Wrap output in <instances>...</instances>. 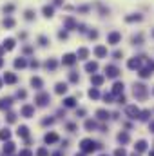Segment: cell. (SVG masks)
I'll return each instance as SVG.
<instances>
[{
	"label": "cell",
	"instance_id": "obj_41",
	"mask_svg": "<svg viewBox=\"0 0 154 156\" xmlns=\"http://www.w3.org/2000/svg\"><path fill=\"white\" fill-rule=\"evenodd\" d=\"M13 9H15V5H11V4L9 5H4V13H11Z\"/></svg>",
	"mask_w": 154,
	"mask_h": 156
},
{
	"label": "cell",
	"instance_id": "obj_38",
	"mask_svg": "<svg viewBox=\"0 0 154 156\" xmlns=\"http://www.w3.org/2000/svg\"><path fill=\"white\" fill-rule=\"evenodd\" d=\"M25 18H27V20H33V18H34V13H33L31 9H27V11H25Z\"/></svg>",
	"mask_w": 154,
	"mask_h": 156
},
{
	"label": "cell",
	"instance_id": "obj_9",
	"mask_svg": "<svg viewBox=\"0 0 154 156\" xmlns=\"http://www.w3.org/2000/svg\"><path fill=\"white\" fill-rule=\"evenodd\" d=\"M44 140H45V144H54V142H58V134L56 133H47Z\"/></svg>",
	"mask_w": 154,
	"mask_h": 156
},
{
	"label": "cell",
	"instance_id": "obj_17",
	"mask_svg": "<svg viewBox=\"0 0 154 156\" xmlns=\"http://www.w3.org/2000/svg\"><path fill=\"white\" fill-rule=\"evenodd\" d=\"M98 69V64L96 62H89V64H85V71H89V73H94Z\"/></svg>",
	"mask_w": 154,
	"mask_h": 156
},
{
	"label": "cell",
	"instance_id": "obj_16",
	"mask_svg": "<svg viewBox=\"0 0 154 156\" xmlns=\"http://www.w3.org/2000/svg\"><path fill=\"white\" fill-rule=\"evenodd\" d=\"M13 47H15V40H13V38H7V40H4V49L11 51Z\"/></svg>",
	"mask_w": 154,
	"mask_h": 156
},
{
	"label": "cell",
	"instance_id": "obj_4",
	"mask_svg": "<svg viewBox=\"0 0 154 156\" xmlns=\"http://www.w3.org/2000/svg\"><path fill=\"white\" fill-rule=\"evenodd\" d=\"M125 113H127L129 118H140V109H138L136 105H129V107L125 109Z\"/></svg>",
	"mask_w": 154,
	"mask_h": 156
},
{
	"label": "cell",
	"instance_id": "obj_27",
	"mask_svg": "<svg viewBox=\"0 0 154 156\" xmlns=\"http://www.w3.org/2000/svg\"><path fill=\"white\" fill-rule=\"evenodd\" d=\"M31 85L36 87V89H40V87H42V80H40V78H31Z\"/></svg>",
	"mask_w": 154,
	"mask_h": 156
},
{
	"label": "cell",
	"instance_id": "obj_28",
	"mask_svg": "<svg viewBox=\"0 0 154 156\" xmlns=\"http://www.w3.org/2000/svg\"><path fill=\"white\" fill-rule=\"evenodd\" d=\"M74 104H76L74 98H65V100H64V105H65V107H74Z\"/></svg>",
	"mask_w": 154,
	"mask_h": 156
},
{
	"label": "cell",
	"instance_id": "obj_29",
	"mask_svg": "<svg viewBox=\"0 0 154 156\" xmlns=\"http://www.w3.org/2000/svg\"><path fill=\"white\" fill-rule=\"evenodd\" d=\"M53 11H54V9H53L51 5H45V7H44V15H45L47 18H49V16H53Z\"/></svg>",
	"mask_w": 154,
	"mask_h": 156
},
{
	"label": "cell",
	"instance_id": "obj_48",
	"mask_svg": "<svg viewBox=\"0 0 154 156\" xmlns=\"http://www.w3.org/2000/svg\"><path fill=\"white\" fill-rule=\"evenodd\" d=\"M89 38H98V33H96V31H91V33H89Z\"/></svg>",
	"mask_w": 154,
	"mask_h": 156
},
{
	"label": "cell",
	"instance_id": "obj_60",
	"mask_svg": "<svg viewBox=\"0 0 154 156\" xmlns=\"http://www.w3.org/2000/svg\"><path fill=\"white\" fill-rule=\"evenodd\" d=\"M152 93H154V91H152Z\"/></svg>",
	"mask_w": 154,
	"mask_h": 156
},
{
	"label": "cell",
	"instance_id": "obj_35",
	"mask_svg": "<svg viewBox=\"0 0 154 156\" xmlns=\"http://www.w3.org/2000/svg\"><path fill=\"white\" fill-rule=\"evenodd\" d=\"M15 67H25V60H24V58L15 60Z\"/></svg>",
	"mask_w": 154,
	"mask_h": 156
},
{
	"label": "cell",
	"instance_id": "obj_8",
	"mask_svg": "<svg viewBox=\"0 0 154 156\" xmlns=\"http://www.w3.org/2000/svg\"><path fill=\"white\" fill-rule=\"evenodd\" d=\"M33 115H34V107H33V105H24V107H22V116L31 118Z\"/></svg>",
	"mask_w": 154,
	"mask_h": 156
},
{
	"label": "cell",
	"instance_id": "obj_21",
	"mask_svg": "<svg viewBox=\"0 0 154 156\" xmlns=\"http://www.w3.org/2000/svg\"><path fill=\"white\" fill-rule=\"evenodd\" d=\"M142 42H143V35H140V33H138V35H134V36H133V44H134V45H140Z\"/></svg>",
	"mask_w": 154,
	"mask_h": 156
},
{
	"label": "cell",
	"instance_id": "obj_22",
	"mask_svg": "<svg viewBox=\"0 0 154 156\" xmlns=\"http://www.w3.org/2000/svg\"><path fill=\"white\" fill-rule=\"evenodd\" d=\"M76 56H78L80 60H85V58L89 56V51H87V49H80V51L76 53Z\"/></svg>",
	"mask_w": 154,
	"mask_h": 156
},
{
	"label": "cell",
	"instance_id": "obj_39",
	"mask_svg": "<svg viewBox=\"0 0 154 156\" xmlns=\"http://www.w3.org/2000/svg\"><path fill=\"white\" fill-rule=\"evenodd\" d=\"M114 156H127V153H125V149H116Z\"/></svg>",
	"mask_w": 154,
	"mask_h": 156
},
{
	"label": "cell",
	"instance_id": "obj_18",
	"mask_svg": "<svg viewBox=\"0 0 154 156\" xmlns=\"http://www.w3.org/2000/svg\"><path fill=\"white\" fill-rule=\"evenodd\" d=\"M145 149H147V142H145V140H140V142L136 144V151H138V153H143Z\"/></svg>",
	"mask_w": 154,
	"mask_h": 156
},
{
	"label": "cell",
	"instance_id": "obj_20",
	"mask_svg": "<svg viewBox=\"0 0 154 156\" xmlns=\"http://www.w3.org/2000/svg\"><path fill=\"white\" fill-rule=\"evenodd\" d=\"M96 116H98L100 120H107V118H109V113H107L105 109H100V111H96Z\"/></svg>",
	"mask_w": 154,
	"mask_h": 156
},
{
	"label": "cell",
	"instance_id": "obj_53",
	"mask_svg": "<svg viewBox=\"0 0 154 156\" xmlns=\"http://www.w3.org/2000/svg\"><path fill=\"white\" fill-rule=\"evenodd\" d=\"M53 156H62V153H54Z\"/></svg>",
	"mask_w": 154,
	"mask_h": 156
},
{
	"label": "cell",
	"instance_id": "obj_42",
	"mask_svg": "<svg viewBox=\"0 0 154 156\" xmlns=\"http://www.w3.org/2000/svg\"><path fill=\"white\" fill-rule=\"evenodd\" d=\"M58 38H60V40H65V38H67V33H65V31H60V33H58Z\"/></svg>",
	"mask_w": 154,
	"mask_h": 156
},
{
	"label": "cell",
	"instance_id": "obj_40",
	"mask_svg": "<svg viewBox=\"0 0 154 156\" xmlns=\"http://www.w3.org/2000/svg\"><path fill=\"white\" fill-rule=\"evenodd\" d=\"M15 120H16V115H15V113H9V115H7V122H11V124H13Z\"/></svg>",
	"mask_w": 154,
	"mask_h": 156
},
{
	"label": "cell",
	"instance_id": "obj_15",
	"mask_svg": "<svg viewBox=\"0 0 154 156\" xmlns=\"http://www.w3.org/2000/svg\"><path fill=\"white\" fill-rule=\"evenodd\" d=\"M13 151H15V144H11V142H7V144H5V145H4V154H11V153H13Z\"/></svg>",
	"mask_w": 154,
	"mask_h": 156
},
{
	"label": "cell",
	"instance_id": "obj_52",
	"mask_svg": "<svg viewBox=\"0 0 154 156\" xmlns=\"http://www.w3.org/2000/svg\"><path fill=\"white\" fill-rule=\"evenodd\" d=\"M149 129H151V131H152V133H154V122H152V124H151V125H149Z\"/></svg>",
	"mask_w": 154,
	"mask_h": 156
},
{
	"label": "cell",
	"instance_id": "obj_5",
	"mask_svg": "<svg viewBox=\"0 0 154 156\" xmlns=\"http://www.w3.org/2000/svg\"><path fill=\"white\" fill-rule=\"evenodd\" d=\"M127 65H129V69H140V67H142V56H134V58H131Z\"/></svg>",
	"mask_w": 154,
	"mask_h": 156
},
{
	"label": "cell",
	"instance_id": "obj_24",
	"mask_svg": "<svg viewBox=\"0 0 154 156\" xmlns=\"http://www.w3.org/2000/svg\"><path fill=\"white\" fill-rule=\"evenodd\" d=\"M118 142H120V144H127V142H129V134H127V133H120V134H118Z\"/></svg>",
	"mask_w": 154,
	"mask_h": 156
},
{
	"label": "cell",
	"instance_id": "obj_30",
	"mask_svg": "<svg viewBox=\"0 0 154 156\" xmlns=\"http://www.w3.org/2000/svg\"><path fill=\"white\" fill-rule=\"evenodd\" d=\"M2 24H4V27H13V25H15V20H13V18H4Z\"/></svg>",
	"mask_w": 154,
	"mask_h": 156
},
{
	"label": "cell",
	"instance_id": "obj_23",
	"mask_svg": "<svg viewBox=\"0 0 154 156\" xmlns=\"http://www.w3.org/2000/svg\"><path fill=\"white\" fill-rule=\"evenodd\" d=\"M45 67H47L49 71H54V69H56V60H53V58L47 60V62H45Z\"/></svg>",
	"mask_w": 154,
	"mask_h": 156
},
{
	"label": "cell",
	"instance_id": "obj_12",
	"mask_svg": "<svg viewBox=\"0 0 154 156\" xmlns=\"http://www.w3.org/2000/svg\"><path fill=\"white\" fill-rule=\"evenodd\" d=\"M4 82H5V84H15V82H16V76H15L13 73H5V75H4Z\"/></svg>",
	"mask_w": 154,
	"mask_h": 156
},
{
	"label": "cell",
	"instance_id": "obj_11",
	"mask_svg": "<svg viewBox=\"0 0 154 156\" xmlns=\"http://www.w3.org/2000/svg\"><path fill=\"white\" fill-rule=\"evenodd\" d=\"M76 58H78L76 55H65V56H64V64H65V65H73V64L76 62Z\"/></svg>",
	"mask_w": 154,
	"mask_h": 156
},
{
	"label": "cell",
	"instance_id": "obj_55",
	"mask_svg": "<svg viewBox=\"0 0 154 156\" xmlns=\"http://www.w3.org/2000/svg\"><path fill=\"white\" fill-rule=\"evenodd\" d=\"M133 156H140V154H136V153H134V154H133Z\"/></svg>",
	"mask_w": 154,
	"mask_h": 156
},
{
	"label": "cell",
	"instance_id": "obj_57",
	"mask_svg": "<svg viewBox=\"0 0 154 156\" xmlns=\"http://www.w3.org/2000/svg\"><path fill=\"white\" fill-rule=\"evenodd\" d=\"M0 85H2V82H0Z\"/></svg>",
	"mask_w": 154,
	"mask_h": 156
},
{
	"label": "cell",
	"instance_id": "obj_7",
	"mask_svg": "<svg viewBox=\"0 0 154 156\" xmlns=\"http://www.w3.org/2000/svg\"><path fill=\"white\" fill-rule=\"evenodd\" d=\"M47 102H49V95L47 93H40L36 96V104L38 105H47Z\"/></svg>",
	"mask_w": 154,
	"mask_h": 156
},
{
	"label": "cell",
	"instance_id": "obj_14",
	"mask_svg": "<svg viewBox=\"0 0 154 156\" xmlns=\"http://www.w3.org/2000/svg\"><path fill=\"white\" fill-rule=\"evenodd\" d=\"M11 104H13L11 98H2L0 100V109H7V107H11Z\"/></svg>",
	"mask_w": 154,
	"mask_h": 156
},
{
	"label": "cell",
	"instance_id": "obj_56",
	"mask_svg": "<svg viewBox=\"0 0 154 156\" xmlns=\"http://www.w3.org/2000/svg\"><path fill=\"white\" fill-rule=\"evenodd\" d=\"M76 156H84V154H76Z\"/></svg>",
	"mask_w": 154,
	"mask_h": 156
},
{
	"label": "cell",
	"instance_id": "obj_10",
	"mask_svg": "<svg viewBox=\"0 0 154 156\" xmlns=\"http://www.w3.org/2000/svg\"><path fill=\"white\" fill-rule=\"evenodd\" d=\"M94 55H96L98 58H103V56H107V49H105L103 45H98V47L94 49Z\"/></svg>",
	"mask_w": 154,
	"mask_h": 156
},
{
	"label": "cell",
	"instance_id": "obj_51",
	"mask_svg": "<svg viewBox=\"0 0 154 156\" xmlns=\"http://www.w3.org/2000/svg\"><path fill=\"white\" fill-rule=\"evenodd\" d=\"M67 129H69V131H74V129H76V125H74V124H69V125H67Z\"/></svg>",
	"mask_w": 154,
	"mask_h": 156
},
{
	"label": "cell",
	"instance_id": "obj_47",
	"mask_svg": "<svg viewBox=\"0 0 154 156\" xmlns=\"http://www.w3.org/2000/svg\"><path fill=\"white\" fill-rule=\"evenodd\" d=\"M53 122H54V120H53V118H45V120H44V125H51V124H53Z\"/></svg>",
	"mask_w": 154,
	"mask_h": 156
},
{
	"label": "cell",
	"instance_id": "obj_13",
	"mask_svg": "<svg viewBox=\"0 0 154 156\" xmlns=\"http://www.w3.org/2000/svg\"><path fill=\"white\" fill-rule=\"evenodd\" d=\"M113 93H114V95H120V93H123V84H122V82H116V84L113 85Z\"/></svg>",
	"mask_w": 154,
	"mask_h": 156
},
{
	"label": "cell",
	"instance_id": "obj_49",
	"mask_svg": "<svg viewBox=\"0 0 154 156\" xmlns=\"http://www.w3.org/2000/svg\"><path fill=\"white\" fill-rule=\"evenodd\" d=\"M16 96H18V98H25V91H18Z\"/></svg>",
	"mask_w": 154,
	"mask_h": 156
},
{
	"label": "cell",
	"instance_id": "obj_33",
	"mask_svg": "<svg viewBox=\"0 0 154 156\" xmlns=\"http://www.w3.org/2000/svg\"><path fill=\"white\" fill-rule=\"evenodd\" d=\"M94 127H96V122H94V120H87V122H85V129H87V131H91V129H94Z\"/></svg>",
	"mask_w": 154,
	"mask_h": 156
},
{
	"label": "cell",
	"instance_id": "obj_6",
	"mask_svg": "<svg viewBox=\"0 0 154 156\" xmlns=\"http://www.w3.org/2000/svg\"><path fill=\"white\" fill-rule=\"evenodd\" d=\"M120 40H122V35H120L118 31H113V33L107 36V42H109V44H114V45H116Z\"/></svg>",
	"mask_w": 154,
	"mask_h": 156
},
{
	"label": "cell",
	"instance_id": "obj_45",
	"mask_svg": "<svg viewBox=\"0 0 154 156\" xmlns=\"http://www.w3.org/2000/svg\"><path fill=\"white\" fill-rule=\"evenodd\" d=\"M69 80H71V82H78V75H76V73H71Z\"/></svg>",
	"mask_w": 154,
	"mask_h": 156
},
{
	"label": "cell",
	"instance_id": "obj_32",
	"mask_svg": "<svg viewBox=\"0 0 154 156\" xmlns=\"http://www.w3.org/2000/svg\"><path fill=\"white\" fill-rule=\"evenodd\" d=\"M89 96H91L93 100H98V98H100V93H98V89H91V91H89Z\"/></svg>",
	"mask_w": 154,
	"mask_h": 156
},
{
	"label": "cell",
	"instance_id": "obj_36",
	"mask_svg": "<svg viewBox=\"0 0 154 156\" xmlns=\"http://www.w3.org/2000/svg\"><path fill=\"white\" fill-rule=\"evenodd\" d=\"M149 116H151V111H142L140 113V120H149Z\"/></svg>",
	"mask_w": 154,
	"mask_h": 156
},
{
	"label": "cell",
	"instance_id": "obj_54",
	"mask_svg": "<svg viewBox=\"0 0 154 156\" xmlns=\"http://www.w3.org/2000/svg\"><path fill=\"white\" fill-rule=\"evenodd\" d=\"M149 156H154V151H151V153H149Z\"/></svg>",
	"mask_w": 154,
	"mask_h": 156
},
{
	"label": "cell",
	"instance_id": "obj_37",
	"mask_svg": "<svg viewBox=\"0 0 154 156\" xmlns=\"http://www.w3.org/2000/svg\"><path fill=\"white\" fill-rule=\"evenodd\" d=\"M9 136H11V133H9V131H7V129H4V131H2V133H0V140H7V138H9Z\"/></svg>",
	"mask_w": 154,
	"mask_h": 156
},
{
	"label": "cell",
	"instance_id": "obj_44",
	"mask_svg": "<svg viewBox=\"0 0 154 156\" xmlns=\"http://www.w3.org/2000/svg\"><path fill=\"white\" fill-rule=\"evenodd\" d=\"M113 56H114L116 60H120V58L123 56V53H122V51H114V55H113Z\"/></svg>",
	"mask_w": 154,
	"mask_h": 156
},
{
	"label": "cell",
	"instance_id": "obj_43",
	"mask_svg": "<svg viewBox=\"0 0 154 156\" xmlns=\"http://www.w3.org/2000/svg\"><path fill=\"white\" fill-rule=\"evenodd\" d=\"M38 42H40V45H47V38H45V36H40Z\"/></svg>",
	"mask_w": 154,
	"mask_h": 156
},
{
	"label": "cell",
	"instance_id": "obj_34",
	"mask_svg": "<svg viewBox=\"0 0 154 156\" xmlns=\"http://www.w3.org/2000/svg\"><path fill=\"white\" fill-rule=\"evenodd\" d=\"M27 134H29V133H27V127H25V125H22V127L18 129V136H24V138H25Z\"/></svg>",
	"mask_w": 154,
	"mask_h": 156
},
{
	"label": "cell",
	"instance_id": "obj_26",
	"mask_svg": "<svg viewBox=\"0 0 154 156\" xmlns=\"http://www.w3.org/2000/svg\"><path fill=\"white\" fill-rule=\"evenodd\" d=\"M91 82H93L94 85H102V84H103V76H93Z\"/></svg>",
	"mask_w": 154,
	"mask_h": 156
},
{
	"label": "cell",
	"instance_id": "obj_2",
	"mask_svg": "<svg viewBox=\"0 0 154 156\" xmlns=\"http://www.w3.org/2000/svg\"><path fill=\"white\" fill-rule=\"evenodd\" d=\"M96 147H98V144H94V142L89 140V138H87V140H82V144H80V149H82L84 153H93Z\"/></svg>",
	"mask_w": 154,
	"mask_h": 156
},
{
	"label": "cell",
	"instance_id": "obj_25",
	"mask_svg": "<svg viewBox=\"0 0 154 156\" xmlns=\"http://www.w3.org/2000/svg\"><path fill=\"white\" fill-rule=\"evenodd\" d=\"M140 20H142V15H133L125 18V22H140Z\"/></svg>",
	"mask_w": 154,
	"mask_h": 156
},
{
	"label": "cell",
	"instance_id": "obj_19",
	"mask_svg": "<svg viewBox=\"0 0 154 156\" xmlns=\"http://www.w3.org/2000/svg\"><path fill=\"white\" fill-rule=\"evenodd\" d=\"M138 75H140V78H149L152 73H151V69H149V67H145V69H140V73H138Z\"/></svg>",
	"mask_w": 154,
	"mask_h": 156
},
{
	"label": "cell",
	"instance_id": "obj_50",
	"mask_svg": "<svg viewBox=\"0 0 154 156\" xmlns=\"http://www.w3.org/2000/svg\"><path fill=\"white\" fill-rule=\"evenodd\" d=\"M20 156H33V154H31V151H22Z\"/></svg>",
	"mask_w": 154,
	"mask_h": 156
},
{
	"label": "cell",
	"instance_id": "obj_46",
	"mask_svg": "<svg viewBox=\"0 0 154 156\" xmlns=\"http://www.w3.org/2000/svg\"><path fill=\"white\" fill-rule=\"evenodd\" d=\"M36 156H47V151H45V149H38Z\"/></svg>",
	"mask_w": 154,
	"mask_h": 156
},
{
	"label": "cell",
	"instance_id": "obj_3",
	"mask_svg": "<svg viewBox=\"0 0 154 156\" xmlns=\"http://www.w3.org/2000/svg\"><path fill=\"white\" fill-rule=\"evenodd\" d=\"M105 75H107L109 78H116V76L120 75V69H118L116 65H107V67H105Z\"/></svg>",
	"mask_w": 154,
	"mask_h": 156
},
{
	"label": "cell",
	"instance_id": "obj_31",
	"mask_svg": "<svg viewBox=\"0 0 154 156\" xmlns=\"http://www.w3.org/2000/svg\"><path fill=\"white\" fill-rule=\"evenodd\" d=\"M65 91H67V85H65V84H58V85H56V93H58V95H62V93H65Z\"/></svg>",
	"mask_w": 154,
	"mask_h": 156
},
{
	"label": "cell",
	"instance_id": "obj_59",
	"mask_svg": "<svg viewBox=\"0 0 154 156\" xmlns=\"http://www.w3.org/2000/svg\"><path fill=\"white\" fill-rule=\"evenodd\" d=\"M152 35H154V33H152Z\"/></svg>",
	"mask_w": 154,
	"mask_h": 156
},
{
	"label": "cell",
	"instance_id": "obj_1",
	"mask_svg": "<svg viewBox=\"0 0 154 156\" xmlns=\"http://www.w3.org/2000/svg\"><path fill=\"white\" fill-rule=\"evenodd\" d=\"M134 96L138 98V100H145L147 98V87L143 85V84H134Z\"/></svg>",
	"mask_w": 154,
	"mask_h": 156
},
{
	"label": "cell",
	"instance_id": "obj_58",
	"mask_svg": "<svg viewBox=\"0 0 154 156\" xmlns=\"http://www.w3.org/2000/svg\"><path fill=\"white\" fill-rule=\"evenodd\" d=\"M102 156H105V154H102Z\"/></svg>",
	"mask_w": 154,
	"mask_h": 156
}]
</instances>
